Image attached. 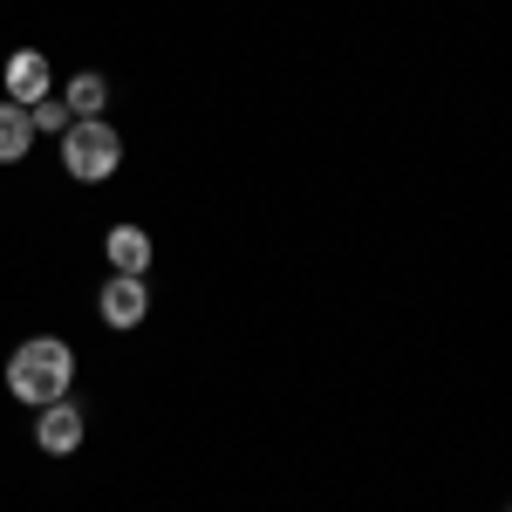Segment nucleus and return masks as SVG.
<instances>
[{"label":"nucleus","instance_id":"obj_2","mask_svg":"<svg viewBox=\"0 0 512 512\" xmlns=\"http://www.w3.org/2000/svg\"><path fill=\"white\" fill-rule=\"evenodd\" d=\"M123 164V137L117 123L103 117H76L69 130H62V171L76 178V185H103V178H117Z\"/></svg>","mask_w":512,"mask_h":512},{"label":"nucleus","instance_id":"obj_1","mask_svg":"<svg viewBox=\"0 0 512 512\" xmlns=\"http://www.w3.org/2000/svg\"><path fill=\"white\" fill-rule=\"evenodd\" d=\"M7 390L21 396L28 410L62 403V396L76 390V349H69L62 335H28L21 349L7 355Z\"/></svg>","mask_w":512,"mask_h":512},{"label":"nucleus","instance_id":"obj_9","mask_svg":"<svg viewBox=\"0 0 512 512\" xmlns=\"http://www.w3.org/2000/svg\"><path fill=\"white\" fill-rule=\"evenodd\" d=\"M28 123H35V137H62V130H69V103H62V96H41V103H28Z\"/></svg>","mask_w":512,"mask_h":512},{"label":"nucleus","instance_id":"obj_3","mask_svg":"<svg viewBox=\"0 0 512 512\" xmlns=\"http://www.w3.org/2000/svg\"><path fill=\"white\" fill-rule=\"evenodd\" d=\"M96 315L110 321V328H144V315H151V280L144 274H110L103 294H96Z\"/></svg>","mask_w":512,"mask_h":512},{"label":"nucleus","instance_id":"obj_4","mask_svg":"<svg viewBox=\"0 0 512 512\" xmlns=\"http://www.w3.org/2000/svg\"><path fill=\"white\" fill-rule=\"evenodd\" d=\"M82 437H89V417H82L69 396H62V403H41V410H35V444L48 451V458H69V451H82Z\"/></svg>","mask_w":512,"mask_h":512},{"label":"nucleus","instance_id":"obj_5","mask_svg":"<svg viewBox=\"0 0 512 512\" xmlns=\"http://www.w3.org/2000/svg\"><path fill=\"white\" fill-rule=\"evenodd\" d=\"M0 82H7V103H41V96H55V76H48V55L41 48H14L7 55V69H0Z\"/></svg>","mask_w":512,"mask_h":512},{"label":"nucleus","instance_id":"obj_8","mask_svg":"<svg viewBox=\"0 0 512 512\" xmlns=\"http://www.w3.org/2000/svg\"><path fill=\"white\" fill-rule=\"evenodd\" d=\"M62 103H69V117H103V103H110V76L82 69V76L62 89Z\"/></svg>","mask_w":512,"mask_h":512},{"label":"nucleus","instance_id":"obj_7","mask_svg":"<svg viewBox=\"0 0 512 512\" xmlns=\"http://www.w3.org/2000/svg\"><path fill=\"white\" fill-rule=\"evenodd\" d=\"M35 151V123H28V110L21 103H0V164H21Z\"/></svg>","mask_w":512,"mask_h":512},{"label":"nucleus","instance_id":"obj_6","mask_svg":"<svg viewBox=\"0 0 512 512\" xmlns=\"http://www.w3.org/2000/svg\"><path fill=\"white\" fill-rule=\"evenodd\" d=\"M103 260H110V274H151V233L144 226H110Z\"/></svg>","mask_w":512,"mask_h":512}]
</instances>
